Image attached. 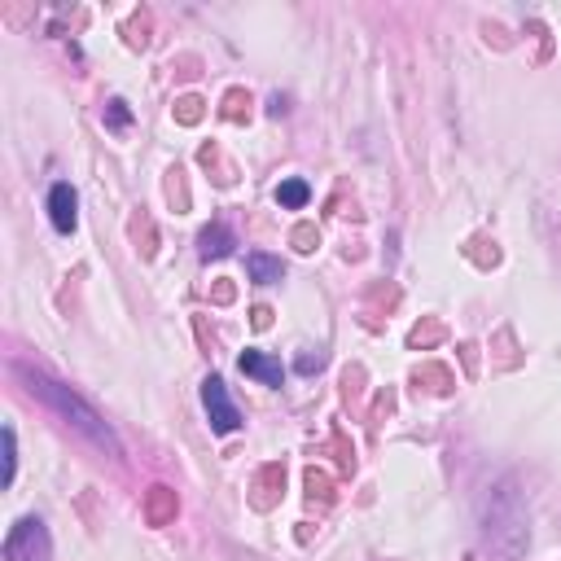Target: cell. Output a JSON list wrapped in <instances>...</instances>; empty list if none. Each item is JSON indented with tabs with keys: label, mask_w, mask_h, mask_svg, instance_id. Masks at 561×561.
<instances>
[{
	"label": "cell",
	"mask_w": 561,
	"mask_h": 561,
	"mask_svg": "<svg viewBox=\"0 0 561 561\" xmlns=\"http://www.w3.org/2000/svg\"><path fill=\"white\" fill-rule=\"evenodd\" d=\"M307 198H312L307 180H281V185H276V202H281V206H290V211H303Z\"/></svg>",
	"instance_id": "9c48e42d"
},
{
	"label": "cell",
	"mask_w": 561,
	"mask_h": 561,
	"mask_svg": "<svg viewBox=\"0 0 561 561\" xmlns=\"http://www.w3.org/2000/svg\"><path fill=\"white\" fill-rule=\"evenodd\" d=\"M128 123H132V110H128V101H123V97L105 101V128H114V132H123Z\"/></svg>",
	"instance_id": "30bf717a"
},
{
	"label": "cell",
	"mask_w": 561,
	"mask_h": 561,
	"mask_svg": "<svg viewBox=\"0 0 561 561\" xmlns=\"http://www.w3.org/2000/svg\"><path fill=\"white\" fill-rule=\"evenodd\" d=\"M202 408H206L215 434H232V430L241 426V412H237V403L229 399V386H224V377H215V373L202 382Z\"/></svg>",
	"instance_id": "277c9868"
},
{
	"label": "cell",
	"mask_w": 561,
	"mask_h": 561,
	"mask_svg": "<svg viewBox=\"0 0 561 561\" xmlns=\"http://www.w3.org/2000/svg\"><path fill=\"white\" fill-rule=\"evenodd\" d=\"M483 544L495 561H518L527 553V509L513 478L495 483V492L483 504Z\"/></svg>",
	"instance_id": "6da1fadb"
},
{
	"label": "cell",
	"mask_w": 561,
	"mask_h": 561,
	"mask_svg": "<svg viewBox=\"0 0 561 561\" xmlns=\"http://www.w3.org/2000/svg\"><path fill=\"white\" fill-rule=\"evenodd\" d=\"M241 373L246 377H259L264 386H281V377H285V368H281V360H272V356H264V351H241Z\"/></svg>",
	"instance_id": "8992f818"
},
{
	"label": "cell",
	"mask_w": 561,
	"mask_h": 561,
	"mask_svg": "<svg viewBox=\"0 0 561 561\" xmlns=\"http://www.w3.org/2000/svg\"><path fill=\"white\" fill-rule=\"evenodd\" d=\"M246 267H250V281H259V285H272V281L285 276V264L264 255V250H250V255H246Z\"/></svg>",
	"instance_id": "ba28073f"
},
{
	"label": "cell",
	"mask_w": 561,
	"mask_h": 561,
	"mask_svg": "<svg viewBox=\"0 0 561 561\" xmlns=\"http://www.w3.org/2000/svg\"><path fill=\"white\" fill-rule=\"evenodd\" d=\"M321 356H303V360H298V373H316V368H321Z\"/></svg>",
	"instance_id": "7c38bea8"
},
{
	"label": "cell",
	"mask_w": 561,
	"mask_h": 561,
	"mask_svg": "<svg viewBox=\"0 0 561 561\" xmlns=\"http://www.w3.org/2000/svg\"><path fill=\"white\" fill-rule=\"evenodd\" d=\"M14 469H18V443H14V430L5 426V487L14 483Z\"/></svg>",
	"instance_id": "8fae6325"
},
{
	"label": "cell",
	"mask_w": 561,
	"mask_h": 561,
	"mask_svg": "<svg viewBox=\"0 0 561 561\" xmlns=\"http://www.w3.org/2000/svg\"><path fill=\"white\" fill-rule=\"evenodd\" d=\"M5 561H53V544L40 518H23L14 522L9 539H5Z\"/></svg>",
	"instance_id": "3957f363"
},
{
	"label": "cell",
	"mask_w": 561,
	"mask_h": 561,
	"mask_svg": "<svg viewBox=\"0 0 561 561\" xmlns=\"http://www.w3.org/2000/svg\"><path fill=\"white\" fill-rule=\"evenodd\" d=\"M232 246H237V237H232V229H224V224H211V229H202V237H198L202 259H224V255H232Z\"/></svg>",
	"instance_id": "52a82bcc"
},
{
	"label": "cell",
	"mask_w": 561,
	"mask_h": 561,
	"mask_svg": "<svg viewBox=\"0 0 561 561\" xmlns=\"http://www.w3.org/2000/svg\"><path fill=\"white\" fill-rule=\"evenodd\" d=\"M75 206H79V198H75V189H70L67 180H58L53 189H49V220H53V229L58 232H70L75 229Z\"/></svg>",
	"instance_id": "5b68a950"
},
{
	"label": "cell",
	"mask_w": 561,
	"mask_h": 561,
	"mask_svg": "<svg viewBox=\"0 0 561 561\" xmlns=\"http://www.w3.org/2000/svg\"><path fill=\"white\" fill-rule=\"evenodd\" d=\"M23 377L32 382L35 395L44 399V403H49V408H53V412H58V417L67 421V426L79 430V434H84L88 443H97L101 452H110V457H119V452H123V448H119V439H114V430H110V426H105V421L97 417V408H93V403H84V399L75 395L70 386L53 382V377H44V373H27V368H23Z\"/></svg>",
	"instance_id": "7a4b0ae2"
}]
</instances>
